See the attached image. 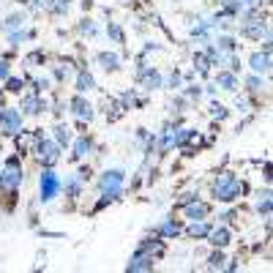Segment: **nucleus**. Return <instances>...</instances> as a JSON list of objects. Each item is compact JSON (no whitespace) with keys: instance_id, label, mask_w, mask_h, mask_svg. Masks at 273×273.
<instances>
[{"instance_id":"9","label":"nucleus","mask_w":273,"mask_h":273,"mask_svg":"<svg viewBox=\"0 0 273 273\" xmlns=\"http://www.w3.org/2000/svg\"><path fill=\"white\" fill-rule=\"evenodd\" d=\"M249 63H252V68L257 74H268L271 71V52H254Z\"/></svg>"},{"instance_id":"20","label":"nucleus","mask_w":273,"mask_h":273,"mask_svg":"<svg viewBox=\"0 0 273 273\" xmlns=\"http://www.w3.org/2000/svg\"><path fill=\"white\" fill-rule=\"evenodd\" d=\"M55 139H58V145H68L71 142V129H66V126H55Z\"/></svg>"},{"instance_id":"4","label":"nucleus","mask_w":273,"mask_h":273,"mask_svg":"<svg viewBox=\"0 0 273 273\" xmlns=\"http://www.w3.org/2000/svg\"><path fill=\"white\" fill-rule=\"evenodd\" d=\"M39 186H41V199H44V202H49V199H55V197H58V191H60V177H58V172L44 170Z\"/></svg>"},{"instance_id":"15","label":"nucleus","mask_w":273,"mask_h":273,"mask_svg":"<svg viewBox=\"0 0 273 273\" xmlns=\"http://www.w3.org/2000/svg\"><path fill=\"white\" fill-rule=\"evenodd\" d=\"M22 109H25V112H30V115H36V112H41V109H44V104H41L36 96H25V98H22Z\"/></svg>"},{"instance_id":"14","label":"nucleus","mask_w":273,"mask_h":273,"mask_svg":"<svg viewBox=\"0 0 273 273\" xmlns=\"http://www.w3.org/2000/svg\"><path fill=\"white\" fill-rule=\"evenodd\" d=\"M98 63H101L107 71H115V68L120 66V58H117V55H112V52H101V55H98Z\"/></svg>"},{"instance_id":"5","label":"nucleus","mask_w":273,"mask_h":273,"mask_svg":"<svg viewBox=\"0 0 273 273\" xmlns=\"http://www.w3.org/2000/svg\"><path fill=\"white\" fill-rule=\"evenodd\" d=\"M22 129V115L17 109H0V131L3 134H17Z\"/></svg>"},{"instance_id":"18","label":"nucleus","mask_w":273,"mask_h":273,"mask_svg":"<svg viewBox=\"0 0 273 273\" xmlns=\"http://www.w3.org/2000/svg\"><path fill=\"white\" fill-rule=\"evenodd\" d=\"M93 88V77L88 74V71H79V77H77V90L79 93H85V90Z\"/></svg>"},{"instance_id":"35","label":"nucleus","mask_w":273,"mask_h":273,"mask_svg":"<svg viewBox=\"0 0 273 273\" xmlns=\"http://www.w3.org/2000/svg\"><path fill=\"white\" fill-rule=\"evenodd\" d=\"M0 79H8V60H0Z\"/></svg>"},{"instance_id":"26","label":"nucleus","mask_w":273,"mask_h":273,"mask_svg":"<svg viewBox=\"0 0 273 273\" xmlns=\"http://www.w3.org/2000/svg\"><path fill=\"white\" fill-rule=\"evenodd\" d=\"M30 30H17V33H8V41H11V44H20V41H25V39H30Z\"/></svg>"},{"instance_id":"3","label":"nucleus","mask_w":273,"mask_h":273,"mask_svg":"<svg viewBox=\"0 0 273 273\" xmlns=\"http://www.w3.org/2000/svg\"><path fill=\"white\" fill-rule=\"evenodd\" d=\"M20 183H22L20 158H17V156H11V158L6 161V170L0 172V186H3V189H8V191H14Z\"/></svg>"},{"instance_id":"6","label":"nucleus","mask_w":273,"mask_h":273,"mask_svg":"<svg viewBox=\"0 0 273 273\" xmlns=\"http://www.w3.org/2000/svg\"><path fill=\"white\" fill-rule=\"evenodd\" d=\"M36 150H39V158L47 164V167H52V164L60 158V153H58V150H60V145H58V142H47V139H44V142L36 145Z\"/></svg>"},{"instance_id":"7","label":"nucleus","mask_w":273,"mask_h":273,"mask_svg":"<svg viewBox=\"0 0 273 273\" xmlns=\"http://www.w3.org/2000/svg\"><path fill=\"white\" fill-rule=\"evenodd\" d=\"M129 273H136V271H153V254L148 252H136V257L131 259L129 265H126Z\"/></svg>"},{"instance_id":"23","label":"nucleus","mask_w":273,"mask_h":273,"mask_svg":"<svg viewBox=\"0 0 273 273\" xmlns=\"http://www.w3.org/2000/svg\"><path fill=\"white\" fill-rule=\"evenodd\" d=\"M208 66H211V58H205V55H197V58H194V68H197L199 74H205Z\"/></svg>"},{"instance_id":"32","label":"nucleus","mask_w":273,"mask_h":273,"mask_svg":"<svg viewBox=\"0 0 273 273\" xmlns=\"http://www.w3.org/2000/svg\"><path fill=\"white\" fill-rule=\"evenodd\" d=\"M79 30H82V33L96 36V25H93V22H82V25H79Z\"/></svg>"},{"instance_id":"36","label":"nucleus","mask_w":273,"mask_h":273,"mask_svg":"<svg viewBox=\"0 0 273 273\" xmlns=\"http://www.w3.org/2000/svg\"><path fill=\"white\" fill-rule=\"evenodd\" d=\"M246 6H259V0H240V8H246Z\"/></svg>"},{"instance_id":"13","label":"nucleus","mask_w":273,"mask_h":273,"mask_svg":"<svg viewBox=\"0 0 273 273\" xmlns=\"http://www.w3.org/2000/svg\"><path fill=\"white\" fill-rule=\"evenodd\" d=\"M183 213H186L189 218H194V221H197V218H205V216H208V205H205V202H194V205H189Z\"/></svg>"},{"instance_id":"25","label":"nucleus","mask_w":273,"mask_h":273,"mask_svg":"<svg viewBox=\"0 0 273 273\" xmlns=\"http://www.w3.org/2000/svg\"><path fill=\"white\" fill-rule=\"evenodd\" d=\"M14 27H22V17H20V14H14V17H8V20H6V25H3V30H8V33H11Z\"/></svg>"},{"instance_id":"12","label":"nucleus","mask_w":273,"mask_h":273,"mask_svg":"<svg viewBox=\"0 0 273 273\" xmlns=\"http://www.w3.org/2000/svg\"><path fill=\"white\" fill-rule=\"evenodd\" d=\"M139 79L145 82V88H161V77H158V71H145V68H139Z\"/></svg>"},{"instance_id":"10","label":"nucleus","mask_w":273,"mask_h":273,"mask_svg":"<svg viewBox=\"0 0 273 273\" xmlns=\"http://www.w3.org/2000/svg\"><path fill=\"white\" fill-rule=\"evenodd\" d=\"M71 107H74L71 112H74L79 120H90V117H93V107H90V104L82 98V96H77L74 101H71Z\"/></svg>"},{"instance_id":"28","label":"nucleus","mask_w":273,"mask_h":273,"mask_svg":"<svg viewBox=\"0 0 273 273\" xmlns=\"http://www.w3.org/2000/svg\"><path fill=\"white\" fill-rule=\"evenodd\" d=\"M107 33H109V36H112V39H115V41H117V44H120V41H123V30H120V27H117V25H115V22H109V27H107Z\"/></svg>"},{"instance_id":"27","label":"nucleus","mask_w":273,"mask_h":273,"mask_svg":"<svg viewBox=\"0 0 273 273\" xmlns=\"http://www.w3.org/2000/svg\"><path fill=\"white\" fill-rule=\"evenodd\" d=\"M6 85H8V90H11V93H20L25 82H22L20 77H8V82H6Z\"/></svg>"},{"instance_id":"11","label":"nucleus","mask_w":273,"mask_h":273,"mask_svg":"<svg viewBox=\"0 0 273 273\" xmlns=\"http://www.w3.org/2000/svg\"><path fill=\"white\" fill-rule=\"evenodd\" d=\"M208 238H211L213 246H227V243H230V230H224V227H216V230L208 232Z\"/></svg>"},{"instance_id":"24","label":"nucleus","mask_w":273,"mask_h":273,"mask_svg":"<svg viewBox=\"0 0 273 273\" xmlns=\"http://www.w3.org/2000/svg\"><path fill=\"white\" fill-rule=\"evenodd\" d=\"M232 49H235V41L232 39H218V47H216V52H232Z\"/></svg>"},{"instance_id":"17","label":"nucleus","mask_w":273,"mask_h":273,"mask_svg":"<svg viewBox=\"0 0 273 273\" xmlns=\"http://www.w3.org/2000/svg\"><path fill=\"white\" fill-rule=\"evenodd\" d=\"M90 153V139L88 136H79L74 142V158H82V156H88Z\"/></svg>"},{"instance_id":"33","label":"nucleus","mask_w":273,"mask_h":273,"mask_svg":"<svg viewBox=\"0 0 273 273\" xmlns=\"http://www.w3.org/2000/svg\"><path fill=\"white\" fill-rule=\"evenodd\" d=\"M68 194H71V197L79 194V180H68Z\"/></svg>"},{"instance_id":"30","label":"nucleus","mask_w":273,"mask_h":273,"mask_svg":"<svg viewBox=\"0 0 273 273\" xmlns=\"http://www.w3.org/2000/svg\"><path fill=\"white\" fill-rule=\"evenodd\" d=\"M211 115L218 117V120H224V117H227V109L221 107V104H213V107H211Z\"/></svg>"},{"instance_id":"1","label":"nucleus","mask_w":273,"mask_h":273,"mask_svg":"<svg viewBox=\"0 0 273 273\" xmlns=\"http://www.w3.org/2000/svg\"><path fill=\"white\" fill-rule=\"evenodd\" d=\"M240 191H243V183H240L235 175H230V172L218 175L216 183H213V194H216L221 202H232L235 197H240Z\"/></svg>"},{"instance_id":"22","label":"nucleus","mask_w":273,"mask_h":273,"mask_svg":"<svg viewBox=\"0 0 273 273\" xmlns=\"http://www.w3.org/2000/svg\"><path fill=\"white\" fill-rule=\"evenodd\" d=\"M177 145V131L175 129H167V134H164V142H161V150H172Z\"/></svg>"},{"instance_id":"29","label":"nucleus","mask_w":273,"mask_h":273,"mask_svg":"<svg viewBox=\"0 0 273 273\" xmlns=\"http://www.w3.org/2000/svg\"><path fill=\"white\" fill-rule=\"evenodd\" d=\"M208 265H211V268H221V265H224V254H221V252H213L211 259H208Z\"/></svg>"},{"instance_id":"8","label":"nucleus","mask_w":273,"mask_h":273,"mask_svg":"<svg viewBox=\"0 0 273 273\" xmlns=\"http://www.w3.org/2000/svg\"><path fill=\"white\" fill-rule=\"evenodd\" d=\"M240 33H243L246 39H262V33H268V27H265V22H262V20H249Z\"/></svg>"},{"instance_id":"34","label":"nucleus","mask_w":273,"mask_h":273,"mask_svg":"<svg viewBox=\"0 0 273 273\" xmlns=\"http://www.w3.org/2000/svg\"><path fill=\"white\" fill-rule=\"evenodd\" d=\"M246 85H249V90H259V85H262V82H259L257 77H249V79H246Z\"/></svg>"},{"instance_id":"16","label":"nucleus","mask_w":273,"mask_h":273,"mask_svg":"<svg viewBox=\"0 0 273 273\" xmlns=\"http://www.w3.org/2000/svg\"><path fill=\"white\" fill-rule=\"evenodd\" d=\"M216 82L224 90H235V88H238V79H235V74H230V71H221V74L216 77Z\"/></svg>"},{"instance_id":"19","label":"nucleus","mask_w":273,"mask_h":273,"mask_svg":"<svg viewBox=\"0 0 273 273\" xmlns=\"http://www.w3.org/2000/svg\"><path fill=\"white\" fill-rule=\"evenodd\" d=\"M208 232H211V227L205 224L202 218H197V221L189 227V235H191V238H199V235H208Z\"/></svg>"},{"instance_id":"31","label":"nucleus","mask_w":273,"mask_h":273,"mask_svg":"<svg viewBox=\"0 0 273 273\" xmlns=\"http://www.w3.org/2000/svg\"><path fill=\"white\" fill-rule=\"evenodd\" d=\"M257 208H259V213H268V211H271V194H265V199H262Z\"/></svg>"},{"instance_id":"21","label":"nucleus","mask_w":273,"mask_h":273,"mask_svg":"<svg viewBox=\"0 0 273 273\" xmlns=\"http://www.w3.org/2000/svg\"><path fill=\"white\" fill-rule=\"evenodd\" d=\"M177 232H180V224H177V221H167V224H161V230H158L156 235H167V238H175Z\"/></svg>"},{"instance_id":"2","label":"nucleus","mask_w":273,"mask_h":273,"mask_svg":"<svg viewBox=\"0 0 273 273\" xmlns=\"http://www.w3.org/2000/svg\"><path fill=\"white\" fill-rule=\"evenodd\" d=\"M98 189H101V194H109V197H120L123 194V172L120 170H109L101 175V180H98Z\"/></svg>"}]
</instances>
